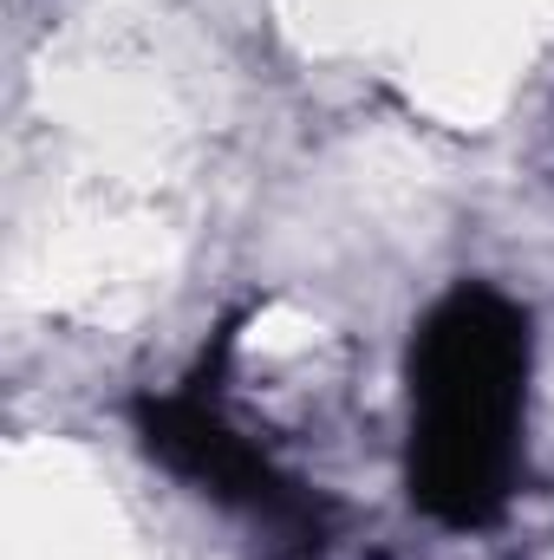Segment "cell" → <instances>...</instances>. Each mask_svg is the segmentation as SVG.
Here are the masks:
<instances>
[{"mask_svg": "<svg viewBox=\"0 0 554 560\" xmlns=\"http://www.w3.org/2000/svg\"><path fill=\"white\" fill-rule=\"evenodd\" d=\"M535 378V326L496 280H457L417 319L405 352L412 436L405 489L437 528L483 535L522 489V430Z\"/></svg>", "mask_w": 554, "mask_h": 560, "instance_id": "obj_1", "label": "cell"}, {"mask_svg": "<svg viewBox=\"0 0 554 560\" xmlns=\"http://www.w3.org/2000/svg\"><path fill=\"white\" fill-rule=\"evenodd\" d=\"M229 352H235V326H216V346L183 385L143 392L131 405L143 456L170 469L183 489H196L203 502H216L229 522H242L268 560H320L339 541V502L235 423L222 398Z\"/></svg>", "mask_w": 554, "mask_h": 560, "instance_id": "obj_2", "label": "cell"}]
</instances>
